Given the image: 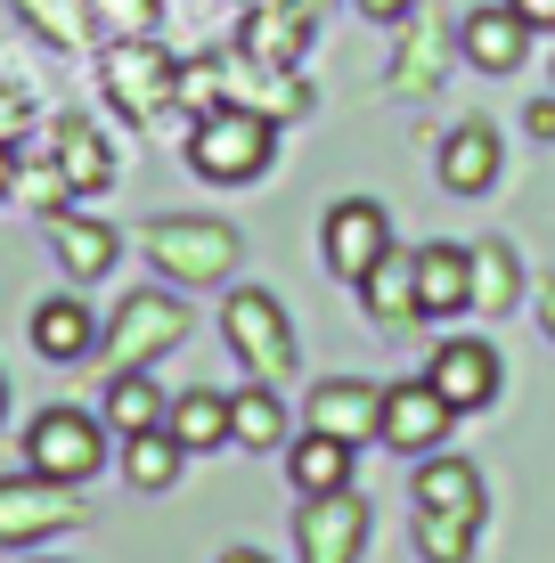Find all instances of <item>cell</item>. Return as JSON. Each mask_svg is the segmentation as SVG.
Segmentation results:
<instances>
[{"label": "cell", "mask_w": 555, "mask_h": 563, "mask_svg": "<svg viewBox=\"0 0 555 563\" xmlns=\"http://www.w3.org/2000/svg\"><path fill=\"white\" fill-rule=\"evenodd\" d=\"M107 343V327L90 319V302L82 295H49L42 310H33V352L57 360V367H74V360H90Z\"/></svg>", "instance_id": "obj_13"}, {"label": "cell", "mask_w": 555, "mask_h": 563, "mask_svg": "<svg viewBox=\"0 0 555 563\" xmlns=\"http://www.w3.org/2000/svg\"><path fill=\"white\" fill-rule=\"evenodd\" d=\"M180 335H188V310L171 295H131L123 310H114V327H107V367H114V376H131V367L164 360Z\"/></svg>", "instance_id": "obj_6"}, {"label": "cell", "mask_w": 555, "mask_h": 563, "mask_svg": "<svg viewBox=\"0 0 555 563\" xmlns=\"http://www.w3.org/2000/svg\"><path fill=\"white\" fill-rule=\"evenodd\" d=\"M180 74L188 66H171L156 42H114L107 66H99V82H107V99L123 107L131 123H156L164 107H180Z\"/></svg>", "instance_id": "obj_5"}, {"label": "cell", "mask_w": 555, "mask_h": 563, "mask_svg": "<svg viewBox=\"0 0 555 563\" xmlns=\"http://www.w3.org/2000/svg\"><path fill=\"white\" fill-rule=\"evenodd\" d=\"M16 131H25V99H16V90H9V82H0V147H9V140H16Z\"/></svg>", "instance_id": "obj_33"}, {"label": "cell", "mask_w": 555, "mask_h": 563, "mask_svg": "<svg viewBox=\"0 0 555 563\" xmlns=\"http://www.w3.org/2000/svg\"><path fill=\"white\" fill-rule=\"evenodd\" d=\"M449 400L433 393V384H385V417H376V441H392V450H433V441L449 433Z\"/></svg>", "instance_id": "obj_11"}, {"label": "cell", "mask_w": 555, "mask_h": 563, "mask_svg": "<svg viewBox=\"0 0 555 563\" xmlns=\"http://www.w3.org/2000/svg\"><path fill=\"white\" fill-rule=\"evenodd\" d=\"M425 384L449 400L457 417H466V409H490V400H499V352H490L482 335H449L442 352H433Z\"/></svg>", "instance_id": "obj_9"}, {"label": "cell", "mask_w": 555, "mask_h": 563, "mask_svg": "<svg viewBox=\"0 0 555 563\" xmlns=\"http://www.w3.org/2000/svg\"><path fill=\"white\" fill-rule=\"evenodd\" d=\"M221 327H229V352L245 360L254 384H286L295 376V327H286V310L262 295V286H237L229 310H221Z\"/></svg>", "instance_id": "obj_4"}, {"label": "cell", "mask_w": 555, "mask_h": 563, "mask_svg": "<svg viewBox=\"0 0 555 563\" xmlns=\"http://www.w3.org/2000/svg\"><path fill=\"white\" fill-rule=\"evenodd\" d=\"M417 555H425V563H466V555H474V522L425 515V522H417Z\"/></svg>", "instance_id": "obj_29"}, {"label": "cell", "mask_w": 555, "mask_h": 563, "mask_svg": "<svg viewBox=\"0 0 555 563\" xmlns=\"http://www.w3.org/2000/svg\"><path fill=\"white\" fill-rule=\"evenodd\" d=\"M523 131H531V140H555V99L531 107V114H523Z\"/></svg>", "instance_id": "obj_35"}, {"label": "cell", "mask_w": 555, "mask_h": 563, "mask_svg": "<svg viewBox=\"0 0 555 563\" xmlns=\"http://www.w3.org/2000/svg\"><path fill=\"white\" fill-rule=\"evenodd\" d=\"M25 465L42 482L82 490V482L107 465V424L82 417V409H42V417H33V433H25Z\"/></svg>", "instance_id": "obj_3"}, {"label": "cell", "mask_w": 555, "mask_h": 563, "mask_svg": "<svg viewBox=\"0 0 555 563\" xmlns=\"http://www.w3.org/2000/svg\"><path fill=\"white\" fill-rule=\"evenodd\" d=\"M359 302H368V319L376 327H409V319H425L417 310V254H385L359 278Z\"/></svg>", "instance_id": "obj_20"}, {"label": "cell", "mask_w": 555, "mask_h": 563, "mask_svg": "<svg viewBox=\"0 0 555 563\" xmlns=\"http://www.w3.org/2000/svg\"><path fill=\"white\" fill-rule=\"evenodd\" d=\"M449 33L433 25V16H417L409 25V49H400V90H433V57H442Z\"/></svg>", "instance_id": "obj_30"}, {"label": "cell", "mask_w": 555, "mask_h": 563, "mask_svg": "<svg viewBox=\"0 0 555 563\" xmlns=\"http://www.w3.org/2000/svg\"><path fill=\"white\" fill-rule=\"evenodd\" d=\"M319 16H278V9H254L245 16V57H262V66H295L302 49H311Z\"/></svg>", "instance_id": "obj_24"}, {"label": "cell", "mask_w": 555, "mask_h": 563, "mask_svg": "<svg viewBox=\"0 0 555 563\" xmlns=\"http://www.w3.org/2000/svg\"><path fill=\"white\" fill-rule=\"evenodd\" d=\"M385 254H392V221H385V205H376V197H343V205L328 212V269L359 286Z\"/></svg>", "instance_id": "obj_8"}, {"label": "cell", "mask_w": 555, "mask_h": 563, "mask_svg": "<svg viewBox=\"0 0 555 563\" xmlns=\"http://www.w3.org/2000/svg\"><path fill=\"white\" fill-rule=\"evenodd\" d=\"M164 433L180 441L188 457H197V450H221V441H229V400H221V393H180V400L164 409Z\"/></svg>", "instance_id": "obj_23"}, {"label": "cell", "mask_w": 555, "mask_h": 563, "mask_svg": "<svg viewBox=\"0 0 555 563\" xmlns=\"http://www.w3.org/2000/svg\"><path fill=\"white\" fill-rule=\"evenodd\" d=\"M376 417H385V393H376V384H352V376L311 384V433L359 450V441H376Z\"/></svg>", "instance_id": "obj_12"}, {"label": "cell", "mask_w": 555, "mask_h": 563, "mask_svg": "<svg viewBox=\"0 0 555 563\" xmlns=\"http://www.w3.org/2000/svg\"><path fill=\"white\" fill-rule=\"evenodd\" d=\"M25 16L49 33V42H82L90 33V16H82V0H25Z\"/></svg>", "instance_id": "obj_32"}, {"label": "cell", "mask_w": 555, "mask_h": 563, "mask_svg": "<svg viewBox=\"0 0 555 563\" xmlns=\"http://www.w3.org/2000/svg\"><path fill=\"white\" fill-rule=\"evenodd\" d=\"M417 310L425 319L474 310V254L466 245H417Z\"/></svg>", "instance_id": "obj_14"}, {"label": "cell", "mask_w": 555, "mask_h": 563, "mask_svg": "<svg viewBox=\"0 0 555 563\" xmlns=\"http://www.w3.org/2000/svg\"><path fill=\"white\" fill-rule=\"evenodd\" d=\"M49 164H57V180H66L74 197H90V188L114 180V155H107V140L90 123H57L49 131Z\"/></svg>", "instance_id": "obj_19"}, {"label": "cell", "mask_w": 555, "mask_h": 563, "mask_svg": "<svg viewBox=\"0 0 555 563\" xmlns=\"http://www.w3.org/2000/svg\"><path fill=\"white\" fill-rule=\"evenodd\" d=\"M359 9H368V16H409L417 0H359Z\"/></svg>", "instance_id": "obj_37"}, {"label": "cell", "mask_w": 555, "mask_h": 563, "mask_svg": "<svg viewBox=\"0 0 555 563\" xmlns=\"http://www.w3.org/2000/svg\"><path fill=\"white\" fill-rule=\"evenodd\" d=\"M514 286H523V269L507 245H474V310H507Z\"/></svg>", "instance_id": "obj_28"}, {"label": "cell", "mask_w": 555, "mask_h": 563, "mask_svg": "<svg viewBox=\"0 0 555 563\" xmlns=\"http://www.w3.org/2000/svg\"><path fill=\"white\" fill-rule=\"evenodd\" d=\"M180 457H188V450L164 433V424H156V433H131V441H123V474L140 482V490H171V482H180Z\"/></svg>", "instance_id": "obj_26"}, {"label": "cell", "mask_w": 555, "mask_h": 563, "mask_svg": "<svg viewBox=\"0 0 555 563\" xmlns=\"http://www.w3.org/2000/svg\"><path fill=\"white\" fill-rule=\"evenodd\" d=\"M302 498H328V490H352V441H328V433H302L295 457H286Z\"/></svg>", "instance_id": "obj_22"}, {"label": "cell", "mask_w": 555, "mask_h": 563, "mask_svg": "<svg viewBox=\"0 0 555 563\" xmlns=\"http://www.w3.org/2000/svg\"><path fill=\"white\" fill-rule=\"evenodd\" d=\"M82 522V507H74V490L66 482H42V474H25V482H0V539H49V531H74Z\"/></svg>", "instance_id": "obj_10"}, {"label": "cell", "mask_w": 555, "mask_h": 563, "mask_svg": "<svg viewBox=\"0 0 555 563\" xmlns=\"http://www.w3.org/2000/svg\"><path fill=\"white\" fill-rule=\"evenodd\" d=\"M359 548H368V507L352 490L302 498V515H295V555L302 563H359Z\"/></svg>", "instance_id": "obj_7"}, {"label": "cell", "mask_w": 555, "mask_h": 563, "mask_svg": "<svg viewBox=\"0 0 555 563\" xmlns=\"http://www.w3.org/2000/svg\"><path fill=\"white\" fill-rule=\"evenodd\" d=\"M270 147H278V123L254 114V107H213L188 131V164H197L204 180H254V172L270 164Z\"/></svg>", "instance_id": "obj_1"}, {"label": "cell", "mask_w": 555, "mask_h": 563, "mask_svg": "<svg viewBox=\"0 0 555 563\" xmlns=\"http://www.w3.org/2000/svg\"><path fill=\"white\" fill-rule=\"evenodd\" d=\"M221 90H229V107H254V114H302L311 107V90L295 82V66H262V57H237V66L221 74Z\"/></svg>", "instance_id": "obj_15"}, {"label": "cell", "mask_w": 555, "mask_h": 563, "mask_svg": "<svg viewBox=\"0 0 555 563\" xmlns=\"http://www.w3.org/2000/svg\"><path fill=\"white\" fill-rule=\"evenodd\" d=\"M147 262L180 286H213L245 262V245L229 221H147Z\"/></svg>", "instance_id": "obj_2"}, {"label": "cell", "mask_w": 555, "mask_h": 563, "mask_svg": "<svg viewBox=\"0 0 555 563\" xmlns=\"http://www.w3.org/2000/svg\"><path fill=\"white\" fill-rule=\"evenodd\" d=\"M490 180H499V131L490 123H457L442 140V188L449 197H482Z\"/></svg>", "instance_id": "obj_17"}, {"label": "cell", "mask_w": 555, "mask_h": 563, "mask_svg": "<svg viewBox=\"0 0 555 563\" xmlns=\"http://www.w3.org/2000/svg\"><path fill=\"white\" fill-rule=\"evenodd\" d=\"M229 441H245V450H278L286 441V409H278V393H237L229 400Z\"/></svg>", "instance_id": "obj_27"}, {"label": "cell", "mask_w": 555, "mask_h": 563, "mask_svg": "<svg viewBox=\"0 0 555 563\" xmlns=\"http://www.w3.org/2000/svg\"><path fill=\"white\" fill-rule=\"evenodd\" d=\"M540 319H547V335H555V278L540 286Z\"/></svg>", "instance_id": "obj_38"}, {"label": "cell", "mask_w": 555, "mask_h": 563, "mask_svg": "<svg viewBox=\"0 0 555 563\" xmlns=\"http://www.w3.org/2000/svg\"><path fill=\"white\" fill-rule=\"evenodd\" d=\"M49 245H57V262H66L74 286H90V278H107V269H114V229L107 221H82V212H66V205L49 212Z\"/></svg>", "instance_id": "obj_18"}, {"label": "cell", "mask_w": 555, "mask_h": 563, "mask_svg": "<svg viewBox=\"0 0 555 563\" xmlns=\"http://www.w3.org/2000/svg\"><path fill=\"white\" fill-rule=\"evenodd\" d=\"M254 9H278V16H319V0H254Z\"/></svg>", "instance_id": "obj_36"}, {"label": "cell", "mask_w": 555, "mask_h": 563, "mask_svg": "<svg viewBox=\"0 0 555 563\" xmlns=\"http://www.w3.org/2000/svg\"><path fill=\"white\" fill-rule=\"evenodd\" d=\"M221 563H270V555H254V548H229Z\"/></svg>", "instance_id": "obj_39"}, {"label": "cell", "mask_w": 555, "mask_h": 563, "mask_svg": "<svg viewBox=\"0 0 555 563\" xmlns=\"http://www.w3.org/2000/svg\"><path fill=\"white\" fill-rule=\"evenodd\" d=\"M507 9H514V16H523V25H531V33H547V25H555V0H507Z\"/></svg>", "instance_id": "obj_34"}, {"label": "cell", "mask_w": 555, "mask_h": 563, "mask_svg": "<svg viewBox=\"0 0 555 563\" xmlns=\"http://www.w3.org/2000/svg\"><path fill=\"white\" fill-rule=\"evenodd\" d=\"M417 515L482 522V474H474L466 457H425V465H417Z\"/></svg>", "instance_id": "obj_16"}, {"label": "cell", "mask_w": 555, "mask_h": 563, "mask_svg": "<svg viewBox=\"0 0 555 563\" xmlns=\"http://www.w3.org/2000/svg\"><path fill=\"white\" fill-rule=\"evenodd\" d=\"M0 409H9V384H0Z\"/></svg>", "instance_id": "obj_40"}, {"label": "cell", "mask_w": 555, "mask_h": 563, "mask_svg": "<svg viewBox=\"0 0 555 563\" xmlns=\"http://www.w3.org/2000/svg\"><path fill=\"white\" fill-rule=\"evenodd\" d=\"M114 42H156V0H99Z\"/></svg>", "instance_id": "obj_31"}, {"label": "cell", "mask_w": 555, "mask_h": 563, "mask_svg": "<svg viewBox=\"0 0 555 563\" xmlns=\"http://www.w3.org/2000/svg\"><path fill=\"white\" fill-rule=\"evenodd\" d=\"M164 409H171V400L156 393V384H147V367H131V376H114L107 384V424H114V433H156V424H164Z\"/></svg>", "instance_id": "obj_25"}, {"label": "cell", "mask_w": 555, "mask_h": 563, "mask_svg": "<svg viewBox=\"0 0 555 563\" xmlns=\"http://www.w3.org/2000/svg\"><path fill=\"white\" fill-rule=\"evenodd\" d=\"M523 42H531V25L514 9H474L466 16V57L482 74H514V66H523Z\"/></svg>", "instance_id": "obj_21"}]
</instances>
